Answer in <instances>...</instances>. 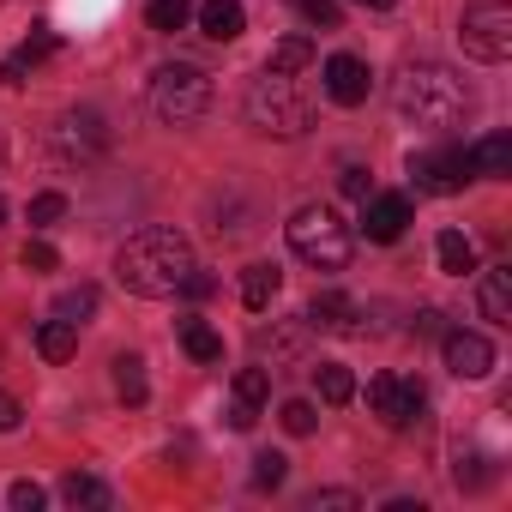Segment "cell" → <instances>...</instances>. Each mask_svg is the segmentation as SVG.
<instances>
[{"instance_id": "obj_25", "label": "cell", "mask_w": 512, "mask_h": 512, "mask_svg": "<svg viewBox=\"0 0 512 512\" xmlns=\"http://www.w3.org/2000/svg\"><path fill=\"white\" fill-rule=\"evenodd\" d=\"M181 350L193 362H223V338L205 326V320H181Z\"/></svg>"}, {"instance_id": "obj_41", "label": "cell", "mask_w": 512, "mask_h": 512, "mask_svg": "<svg viewBox=\"0 0 512 512\" xmlns=\"http://www.w3.org/2000/svg\"><path fill=\"white\" fill-rule=\"evenodd\" d=\"M0 163H7V139H0Z\"/></svg>"}, {"instance_id": "obj_19", "label": "cell", "mask_w": 512, "mask_h": 512, "mask_svg": "<svg viewBox=\"0 0 512 512\" xmlns=\"http://www.w3.org/2000/svg\"><path fill=\"white\" fill-rule=\"evenodd\" d=\"M73 350H79V326H73V320L55 314V320L37 326V356H43V362H67Z\"/></svg>"}, {"instance_id": "obj_30", "label": "cell", "mask_w": 512, "mask_h": 512, "mask_svg": "<svg viewBox=\"0 0 512 512\" xmlns=\"http://www.w3.org/2000/svg\"><path fill=\"white\" fill-rule=\"evenodd\" d=\"M284 476H290L284 452H260V458H253V488H284Z\"/></svg>"}, {"instance_id": "obj_2", "label": "cell", "mask_w": 512, "mask_h": 512, "mask_svg": "<svg viewBox=\"0 0 512 512\" xmlns=\"http://www.w3.org/2000/svg\"><path fill=\"white\" fill-rule=\"evenodd\" d=\"M392 109L404 127H422V133H446L470 115V85L446 67V61H410L392 85Z\"/></svg>"}, {"instance_id": "obj_32", "label": "cell", "mask_w": 512, "mask_h": 512, "mask_svg": "<svg viewBox=\"0 0 512 512\" xmlns=\"http://www.w3.org/2000/svg\"><path fill=\"white\" fill-rule=\"evenodd\" d=\"M19 266L43 278V272H61V253H55L49 241H25V253H19Z\"/></svg>"}, {"instance_id": "obj_5", "label": "cell", "mask_w": 512, "mask_h": 512, "mask_svg": "<svg viewBox=\"0 0 512 512\" xmlns=\"http://www.w3.org/2000/svg\"><path fill=\"white\" fill-rule=\"evenodd\" d=\"M211 97H217V85H211V73L193 67V61H175V67H163V73L151 79V115H157L163 127H193V121H205V115H211Z\"/></svg>"}, {"instance_id": "obj_37", "label": "cell", "mask_w": 512, "mask_h": 512, "mask_svg": "<svg viewBox=\"0 0 512 512\" xmlns=\"http://www.w3.org/2000/svg\"><path fill=\"white\" fill-rule=\"evenodd\" d=\"M19 422H25V410H19V398H13V392H0V434H13Z\"/></svg>"}, {"instance_id": "obj_28", "label": "cell", "mask_w": 512, "mask_h": 512, "mask_svg": "<svg viewBox=\"0 0 512 512\" xmlns=\"http://www.w3.org/2000/svg\"><path fill=\"white\" fill-rule=\"evenodd\" d=\"M115 392H121L127 404H145V398H151V386H145V362H139V356H115Z\"/></svg>"}, {"instance_id": "obj_24", "label": "cell", "mask_w": 512, "mask_h": 512, "mask_svg": "<svg viewBox=\"0 0 512 512\" xmlns=\"http://www.w3.org/2000/svg\"><path fill=\"white\" fill-rule=\"evenodd\" d=\"M302 326H260V332H253V350H260V356H272V362H284V356H296L302 350Z\"/></svg>"}, {"instance_id": "obj_23", "label": "cell", "mask_w": 512, "mask_h": 512, "mask_svg": "<svg viewBox=\"0 0 512 512\" xmlns=\"http://www.w3.org/2000/svg\"><path fill=\"white\" fill-rule=\"evenodd\" d=\"M302 67H314V43L308 37H284L272 49V61H266V73H278V79H296Z\"/></svg>"}, {"instance_id": "obj_27", "label": "cell", "mask_w": 512, "mask_h": 512, "mask_svg": "<svg viewBox=\"0 0 512 512\" xmlns=\"http://www.w3.org/2000/svg\"><path fill=\"white\" fill-rule=\"evenodd\" d=\"M187 19H193V0H151V7H145V25L163 31V37L187 31Z\"/></svg>"}, {"instance_id": "obj_38", "label": "cell", "mask_w": 512, "mask_h": 512, "mask_svg": "<svg viewBox=\"0 0 512 512\" xmlns=\"http://www.w3.org/2000/svg\"><path fill=\"white\" fill-rule=\"evenodd\" d=\"M338 181H344V193H350V199H368V169H362V163H350Z\"/></svg>"}, {"instance_id": "obj_22", "label": "cell", "mask_w": 512, "mask_h": 512, "mask_svg": "<svg viewBox=\"0 0 512 512\" xmlns=\"http://www.w3.org/2000/svg\"><path fill=\"white\" fill-rule=\"evenodd\" d=\"M61 500H67L73 512H79V506H85V512H103V506H109L115 494H109V482H97V476H85V470H73V476L61 482Z\"/></svg>"}, {"instance_id": "obj_21", "label": "cell", "mask_w": 512, "mask_h": 512, "mask_svg": "<svg viewBox=\"0 0 512 512\" xmlns=\"http://www.w3.org/2000/svg\"><path fill=\"white\" fill-rule=\"evenodd\" d=\"M434 253H440V272H452V278L476 272V247H470V235H464V229H440Z\"/></svg>"}, {"instance_id": "obj_1", "label": "cell", "mask_w": 512, "mask_h": 512, "mask_svg": "<svg viewBox=\"0 0 512 512\" xmlns=\"http://www.w3.org/2000/svg\"><path fill=\"white\" fill-rule=\"evenodd\" d=\"M193 266H199V260H193V241H187L181 229H163V223L127 235L121 253H115V278H121V290H127V296H145V302L181 296V284H187Z\"/></svg>"}, {"instance_id": "obj_13", "label": "cell", "mask_w": 512, "mask_h": 512, "mask_svg": "<svg viewBox=\"0 0 512 512\" xmlns=\"http://www.w3.org/2000/svg\"><path fill=\"white\" fill-rule=\"evenodd\" d=\"M410 229V199L404 193H368L362 199V235L368 241H398Z\"/></svg>"}, {"instance_id": "obj_33", "label": "cell", "mask_w": 512, "mask_h": 512, "mask_svg": "<svg viewBox=\"0 0 512 512\" xmlns=\"http://www.w3.org/2000/svg\"><path fill=\"white\" fill-rule=\"evenodd\" d=\"M278 422H284L290 434H314V422H320V416H314V404H308V398H290V404L278 410Z\"/></svg>"}, {"instance_id": "obj_4", "label": "cell", "mask_w": 512, "mask_h": 512, "mask_svg": "<svg viewBox=\"0 0 512 512\" xmlns=\"http://www.w3.org/2000/svg\"><path fill=\"white\" fill-rule=\"evenodd\" d=\"M284 229H290L296 260H308L314 272H344L350 253H356V235H350V223H344L332 205H302Z\"/></svg>"}, {"instance_id": "obj_29", "label": "cell", "mask_w": 512, "mask_h": 512, "mask_svg": "<svg viewBox=\"0 0 512 512\" xmlns=\"http://www.w3.org/2000/svg\"><path fill=\"white\" fill-rule=\"evenodd\" d=\"M55 314H61V320H73V326H85V320L97 314V284H79V290H67V296L55 302Z\"/></svg>"}, {"instance_id": "obj_26", "label": "cell", "mask_w": 512, "mask_h": 512, "mask_svg": "<svg viewBox=\"0 0 512 512\" xmlns=\"http://www.w3.org/2000/svg\"><path fill=\"white\" fill-rule=\"evenodd\" d=\"M314 386H320L326 404H350V398H356V374H350L344 362H320V368H314Z\"/></svg>"}, {"instance_id": "obj_35", "label": "cell", "mask_w": 512, "mask_h": 512, "mask_svg": "<svg viewBox=\"0 0 512 512\" xmlns=\"http://www.w3.org/2000/svg\"><path fill=\"white\" fill-rule=\"evenodd\" d=\"M7 506H13V512H37V506H43V488H37V482H13V488H7Z\"/></svg>"}, {"instance_id": "obj_31", "label": "cell", "mask_w": 512, "mask_h": 512, "mask_svg": "<svg viewBox=\"0 0 512 512\" xmlns=\"http://www.w3.org/2000/svg\"><path fill=\"white\" fill-rule=\"evenodd\" d=\"M25 217H31V229H55V223L67 217V199H61V193H37Z\"/></svg>"}, {"instance_id": "obj_34", "label": "cell", "mask_w": 512, "mask_h": 512, "mask_svg": "<svg viewBox=\"0 0 512 512\" xmlns=\"http://www.w3.org/2000/svg\"><path fill=\"white\" fill-rule=\"evenodd\" d=\"M296 13H302L308 25H326V31H338V19H344L338 0H296Z\"/></svg>"}, {"instance_id": "obj_17", "label": "cell", "mask_w": 512, "mask_h": 512, "mask_svg": "<svg viewBox=\"0 0 512 512\" xmlns=\"http://www.w3.org/2000/svg\"><path fill=\"white\" fill-rule=\"evenodd\" d=\"M55 49H61V43H55V31H37V37H31L19 55H7V61H0V85H25V73H31L37 61H49Z\"/></svg>"}, {"instance_id": "obj_14", "label": "cell", "mask_w": 512, "mask_h": 512, "mask_svg": "<svg viewBox=\"0 0 512 512\" xmlns=\"http://www.w3.org/2000/svg\"><path fill=\"white\" fill-rule=\"evenodd\" d=\"M199 31H205L211 43H235V37L247 31L241 0H205V7H199Z\"/></svg>"}, {"instance_id": "obj_16", "label": "cell", "mask_w": 512, "mask_h": 512, "mask_svg": "<svg viewBox=\"0 0 512 512\" xmlns=\"http://www.w3.org/2000/svg\"><path fill=\"white\" fill-rule=\"evenodd\" d=\"M482 320L512 326V266H488L482 272Z\"/></svg>"}, {"instance_id": "obj_6", "label": "cell", "mask_w": 512, "mask_h": 512, "mask_svg": "<svg viewBox=\"0 0 512 512\" xmlns=\"http://www.w3.org/2000/svg\"><path fill=\"white\" fill-rule=\"evenodd\" d=\"M458 43L470 61H512V0H470L464 19H458Z\"/></svg>"}, {"instance_id": "obj_15", "label": "cell", "mask_w": 512, "mask_h": 512, "mask_svg": "<svg viewBox=\"0 0 512 512\" xmlns=\"http://www.w3.org/2000/svg\"><path fill=\"white\" fill-rule=\"evenodd\" d=\"M464 157H470V175H488V181H506V175H512V139H506V133H488V139L470 145Z\"/></svg>"}, {"instance_id": "obj_18", "label": "cell", "mask_w": 512, "mask_h": 512, "mask_svg": "<svg viewBox=\"0 0 512 512\" xmlns=\"http://www.w3.org/2000/svg\"><path fill=\"white\" fill-rule=\"evenodd\" d=\"M356 302L350 296H338V290H326V296H314V308H308V326H326V332H356Z\"/></svg>"}, {"instance_id": "obj_36", "label": "cell", "mask_w": 512, "mask_h": 512, "mask_svg": "<svg viewBox=\"0 0 512 512\" xmlns=\"http://www.w3.org/2000/svg\"><path fill=\"white\" fill-rule=\"evenodd\" d=\"M308 506H314V512H320V506H344V512H350V506H362V500H356L350 488H320V494H314Z\"/></svg>"}, {"instance_id": "obj_3", "label": "cell", "mask_w": 512, "mask_h": 512, "mask_svg": "<svg viewBox=\"0 0 512 512\" xmlns=\"http://www.w3.org/2000/svg\"><path fill=\"white\" fill-rule=\"evenodd\" d=\"M241 115H247L253 133H266V139H302L314 127V103L296 91V79H278V73H260L247 85Z\"/></svg>"}, {"instance_id": "obj_12", "label": "cell", "mask_w": 512, "mask_h": 512, "mask_svg": "<svg viewBox=\"0 0 512 512\" xmlns=\"http://www.w3.org/2000/svg\"><path fill=\"white\" fill-rule=\"evenodd\" d=\"M368 91H374V73H368L362 55H332V61H326V97H332V103L356 109V103H368Z\"/></svg>"}, {"instance_id": "obj_40", "label": "cell", "mask_w": 512, "mask_h": 512, "mask_svg": "<svg viewBox=\"0 0 512 512\" xmlns=\"http://www.w3.org/2000/svg\"><path fill=\"white\" fill-rule=\"evenodd\" d=\"M0 223H7V199H0Z\"/></svg>"}, {"instance_id": "obj_11", "label": "cell", "mask_w": 512, "mask_h": 512, "mask_svg": "<svg viewBox=\"0 0 512 512\" xmlns=\"http://www.w3.org/2000/svg\"><path fill=\"white\" fill-rule=\"evenodd\" d=\"M266 398H272V368H241L235 374V398H229V428L235 434H247L253 422H260V410H266Z\"/></svg>"}, {"instance_id": "obj_10", "label": "cell", "mask_w": 512, "mask_h": 512, "mask_svg": "<svg viewBox=\"0 0 512 512\" xmlns=\"http://www.w3.org/2000/svg\"><path fill=\"white\" fill-rule=\"evenodd\" d=\"M440 356H446V368L458 374V380H488L494 374V344L482 338V332H446L440 338Z\"/></svg>"}, {"instance_id": "obj_20", "label": "cell", "mask_w": 512, "mask_h": 512, "mask_svg": "<svg viewBox=\"0 0 512 512\" xmlns=\"http://www.w3.org/2000/svg\"><path fill=\"white\" fill-rule=\"evenodd\" d=\"M278 284H284V272H278V266H247V272H241V302H247L253 314H266V308H272V296H278Z\"/></svg>"}, {"instance_id": "obj_8", "label": "cell", "mask_w": 512, "mask_h": 512, "mask_svg": "<svg viewBox=\"0 0 512 512\" xmlns=\"http://www.w3.org/2000/svg\"><path fill=\"white\" fill-rule=\"evenodd\" d=\"M368 410L386 422V428H410L422 416V386L416 380H398V374H374L368 380Z\"/></svg>"}, {"instance_id": "obj_39", "label": "cell", "mask_w": 512, "mask_h": 512, "mask_svg": "<svg viewBox=\"0 0 512 512\" xmlns=\"http://www.w3.org/2000/svg\"><path fill=\"white\" fill-rule=\"evenodd\" d=\"M356 7H374V13H380V7H392V0H356Z\"/></svg>"}, {"instance_id": "obj_7", "label": "cell", "mask_w": 512, "mask_h": 512, "mask_svg": "<svg viewBox=\"0 0 512 512\" xmlns=\"http://www.w3.org/2000/svg\"><path fill=\"white\" fill-rule=\"evenodd\" d=\"M109 121H103V109H91V103H79V109H67L55 127H49V151L61 157V163H103V151H109Z\"/></svg>"}, {"instance_id": "obj_9", "label": "cell", "mask_w": 512, "mask_h": 512, "mask_svg": "<svg viewBox=\"0 0 512 512\" xmlns=\"http://www.w3.org/2000/svg\"><path fill=\"white\" fill-rule=\"evenodd\" d=\"M410 181H416V193H458L470 181V157L464 151H422V157H410Z\"/></svg>"}]
</instances>
